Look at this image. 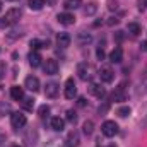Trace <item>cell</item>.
I'll return each mask as SVG.
<instances>
[{
    "mask_svg": "<svg viewBox=\"0 0 147 147\" xmlns=\"http://www.w3.org/2000/svg\"><path fill=\"white\" fill-rule=\"evenodd\" d=\"M58 84L57 82H48L46 86H45V94H46V98H57L58 96Z\"/></svg>",
    "mask_w": 147,
    "mask_h": 147,
    "instance_id": "8",
    "label": "cell"
},
{
    "mask_svg": "<svg viewBox=\"0 0 147 147\" xmlns=\"http://www.w3.org/2000/svg\"><path fill=\"white\" fill-rule=\"evenodd\" d=\"M142 127H147V115H146V118H144V121H142Z\"/></svg>",
    "mask_w": 147,
    "mask_h": 147,
    "instance_id": "39",
    "label": "cell"
},
{
    "mask_svg": "<svg viewBox=\"0 0 147 147\" xmlns=\"http://www.w3.org/2000/svg\"><path fill=\"white\" fill-rule=\"evenodd\" d=\"M26 116L22 115V113H12L10 115V123H12V127L14 128H22L24 125H26Z\"/></svg>",
    "mask_w": 147,
    "mask_h": 147,
    "instance_id": "2",
    "label": "cell"
},
{
    "mask_svg": "<svg viewBox=\"0 0 147 147\" xmlns=\"http://www.w3.org/2000/svg\"><path fill=\"white\" fill-rule=\"evenodd\" d=\"M28 60H29V65L33 67V69H36V67H39L41 65V55L38 53V51H31L29 53V57H28Z\"/></svg>",
    "mask_w": 147,
    "mask_h": 147,
    "instance_id": "14",
    "label": "cell"
},
{
    "mask_svg": "<svg viewBox=\"0 0 147 147\" xmlns=\"http://www.w3.org/2000/svg\"><path fill=\"white\" fill-rule=\"evenodd\" d=\"M5 70H7L5 62H0V79H3V77H5Z\"/></svg>",
    "mask_w": 147,
    "mask_h": 147,
    "instance_id": "31",
    "label": "cell"
},
{
    "mask_svg": "<svg viewBox=\"0 0 147 147\" xmlns=\"http://www.w3.org/2000/svg\"><path fill=\"white\" fill-rule=\"evenodd\" d=\"M121 60H123V50H121L120 46H116V48L110 53V62H113V63H120Z\"/></svg>",
    "mask_w": 147,
    "mask_h": 147,
    "instance_id": "12",
    "label": "cell"
},
{
    "mask_svg": "<svg viewBox=\"0 0 147 147\" xmlns=\"http://www.w3.org/2000/svg\"><path fill=\"white\" fill-rule=\"evenodd\" d=\"M10 96L14 101H22L24 99V89L19 87V86H12L10 87Z\"/></svg>",
    "mask_w": 147,
    "mask_h": 147,
    "instance_id": "11",
    "label": "cell"
},
{
    "mask_svg": "<svg viewBox=\"0 0 147 147\" xmlns=\"http://www.w3.org/2000/svg\"><path fill=\"white\" fill-rule=\"evenodd\" d=\"M38 113H39V116H41V118H45V116H48V113H50V106H46V105H43V106H39V110H38Z\"/></svg>",
    "mask_w": 147,
    "mask_h": 147,
    "instance_id": "27",
    "label": "cell"
},
{
    "mask_svg": "<svg viewBox=\"0 0 147 147\" xmlns=\"http://www.w3.org/2000/svg\"><path fill=\"white\" fill-rule=\"evenodd\" d=\"M28 5L31 10H41L45 7V0H28Z\"/></svg>",
    "mask_w": 147,
    "mask_h": 147,
    "instance_id": "19",
    "label": "cell"
},
{
    "mask_svg": "<svg viewBox=\"0 0 147 147\" xmlns=\"http://www.w3.org/2000/svg\"><path fill=\"white\" fill-rule=\"evenodd\" d=\"M5 26H9V22L5 21V17H2L0 19V28H5Z\"/></svg>",
    "mask_w": 147,
    "mask_h": 147,
    "instance_id": "35",
    "label": "cell"
},
{
    "mask_svg": "<svg viewBox=\"0 0 147 147\" xmlns=\"http://www.w3.org/2000/svg\"><path fill=\"white\" fill-rule=\"evenodd\" d=\"M82 132H84L86 135H91V134L94 132V123H92L91 120H87V121L84 123V127H82Z\"/></svg>",
    "mask_w": 147,
    "mask_h": 147,
    "instance_id": "22",
    "label": "cell"
},
{
    "mask_svg": "<svg viewBox=\"0 0 147 147\" xmlns=\"http://www.w3.org/2000/svg\"><path fill=\"white\" fill-rule=\"evenodd\" d=\"M67 144H65V147H77L79 146V134L75 132V130H72L70 134H69V137H67V140H65Z\"/></svg>",
    "mask_w": 147,
    "mask_h": 147,
    "instance_id": "15",
    "label": "cell"
},
{
    "mask_svg": "<svg viewBox=\"0 0 147 147\" xmlns=\"http://www.w3.org/2000/svg\"><path fill=\"white\" fill-rule=\"evenodd\" d=\"M67 120H69L70 123H75V121H77V113L74 110H69L67 111Z\"/></svg>",
    "mask_w": 147,
    "mask_h": 147,
    "instance_id": "28",
    "label": "cell"
},
{
    "mask_svg": "<svg viewBox=\"0 0 147 147\" xmlns=\"http://www.w3.org/2000/svg\"><path fill=\"white\" fill-rule=\"evenodd\" d=\"M147 9V0H139V10Z\"/></svg>",
    "mask_w": 147,
    "mask_h": 147,
    "instance_id": "32",
    "label": "cell"
},
{
    "mask_svg": "<svg viewBox=\"0 0 147 147\" xmlns=\"http://www.w3.org/2000/svg\"><path fill=\"white\" fill-rule=\"evenodd\" d=\"M0 10H2V0H0Z\"/></svg>",
    "mask_w": 147,
    "mask_h": 147,
    "instance_id": "41",
    "label": "cell"
},
{
    "mask_svg": "<svg viewBox=\"0 0 147 147\" xmlns=\"http://www.w3.org/2000/svg\"><path fill=\"white\" fill-rule=\"evenodd\" d=\"M116 113H118V116H121V118H127V116L132 113V110H130V106H121V108L116 111Z\"/></svg>",
    "mask_w": 147,
    "mask_h": 147,
    "instance_id": "25",
    "label": "cell"
},
{
    "mask_svg": "<svg viewBox=\"0 0 147 147\" xmlns=\"http://www.w3.org/2000/svg\"><path fill=\"white\" fill-rule=\"evenodd\" d=\"M24 86H26V89H29L31 92H38V91H39V79L34 77V75H29V77H26Z\"/></svg>",
    "mask_w": 147,
    "mask_h": 147,
    "instance_id": "7",
    "label": "cell"
},
{
    "mask_svg": "<svg viewBox=\"0 0 147 147\" xmlns=\"http://www.w3.org/2000/svg\"><path fill=\"white\" fill-rule=\"evenodd\" d=\"M96 55H98V60H105V50H103V46L96 50Z\"/></svg>",
    "mask_w": 147,
    "mask_h": 147,
    "instance_id": "30",
    "label": "cell"
},
{
    "mask_svg": "<svg viewBox=\"0 0 147 147\" xmlns=\"http://www.w3.org/2000/svg\"><path fill=\"white\" fill-rule=\"evenodd\" d=\"M21 16H22L21 9H10V10H7V14H5V21H7L9 24H16V22H19Z\"/></svg>",
    "mask_w": 147,
    "mask_h": 147,
    "instance_id": "3",
    "label": "cell"
},
{
    "mask_svg": "<svg viewBox=\"0 0 147 147\" xmlns=\"http://www.w3.org/2000/svg\"><path fill=\"white\" fill-rule=\"evenodd\" d=\"M43 70H45V74H48V75H55V74L58 72V63H57V60L48 58V60L45 62V65H43Z\"/></svg>",
    "mask_w": 147,
    "mask_h": 147,
    "instance_id": "6",
    "label": "cell"
},
{
    "mask_svg": "<svg viewBox=\"0 0 147 147\" xmlns=\"http://www.w3.org/2000/svg\"><path fill=\"white\" fill-rule=\"evenodd\" d=\"M99 79L103 80V82H111L113 79H115V74H113V70L111 69H101L99 70Z\"/></svg>",
    "mask_w": 147,
    "mask_h": 147,
    "instance_id": "16",
    "label": "cell"
},
{
    "mask_svg": "<svg viewBox=\"0 0 147 147\" xmlns=\"http://www.w3.org/2000/svg\"><path fill=\"white\" fill-rule=\"evenodd\" d=\"M22 108H24L26 111H33V108H34V99L24 98V99H22Z\"/></svg>",
    "mask_w": 147,
    "mask_h": 147,
    "instance_id": "21",
    "label": "cell"
},
{
    "mask_svg": "<svg viewBox=\"0 0 147 147\" xmlns=\"http://www.w3.org/2000/svg\"><path fill=\"white\" fill-rule=\"evenodd\" d=\"M108 24H110V26H113V24H118V19H116V17H111L110 21H108Z\"/></svg>",
    "mask_w": 147,
    "mask_h": 147,
    "instance_id": "36",
    "label": "cell"
},
{
    "mask_svg": "<svg viewBox=\"0 0 147 147\" xmlns=\"http://www.w3.org/2000/svg\"><path fill=\"white\" fill-rule=\"evenodd\" d=\"M82 5V0H65V9H77Z\"/></svg>",
    "mask_w": 147,
    "mask_h": 147,
    "instance_id": "23",
    "label": "cell"
},
{
    "mask_svg": "<svg viewBox=\"0 0 147 147\" xmlns=\"http://www.w3.org/2000/svg\"><path fill=\"white\" fill-rule=\"evenodd\" d=\"M12 147H21V146H12Z\"/></svg>",
    "mask_w": 147,
    "mask_h": 147,
    "instance_id": "42",
    "label": "cell"
},
{
    "mask_svg": "<svg viewBox=\"0 0 147 147\" xmlns=\"http://www.w3.org/2000/svg\"><path fill=\"white\" fill-rule=\"evenodd\" d=\"M106 147H116V146H115V144H110V146H106Z\"/></svg>",
    "mask_w": 147,
    "mask_h": 147,
    "instance_id": "40",
    "label": "cell"
},
{
    "mask_svg": "<svg viewBox=\"0 0 147 147\" xmlns=\"http://www.w3.org/2000/svg\"><path fill=\"white\" fill-rule=\"evenodd\" d=\"M75 96H77L75 82H74V79H67V82H65V98L67 99H74Z\"/></svg>",
    "mask_w": 147,
    "mask_h": 147,
    "instance_id": "5",
    "label": "cell"
},
{
    "mask_svg": "<svg viewBox=\"0 0 147 147\" xmlns=\"http://www.w3.org/2000/svg\"><path fill=\"white\" fill-rule=\"evenodd\" d=\"M77 105H79V106H82V108H84V106H86V105H87V101H86V98H79V101H77Z\"/></svg>",
    "mask_w": 147,
    "mask_h": 147,
    "instance_id": "34",
    "label": "cell"
},
{
    "mask_svg": "<svg viewBox=\"0 0 147 147\" xmlns=\"http://www.w3.org/2000/svg\"><path fill=\"white\" fill-rule=\"evenodd\" d=\"M7 2H14V0H7Z\"/></svg>",
    "mask_w": 147,
    "mask_h": 147,
    "instance_id": "43",
    "label": "cell"
},
{
    "mask_svg": "<svg viewBox=\"0 0 147 147\" xmlns=\"http://www.w3.org/2000/svg\"><path fill=\"white\" fill-rule=\"evenodd\" d=\"M125 99H127L125 84H120V86L115 89V92H113V101H116V103H121V101H125Z\"/></svg>",
    "mask_w": 147,
    "mask_h": 147,
    "instance_id": "9",
    "label": "cell"
},
{
    "mask_svg": "<svg viewBox=\"0 0 147 147\" xmlns=\"http://www.w3.org/2000/svg\"><path fill=\"white\" fill-rule=\"evenodd\" d=\"M96 10H98V5H96V3H89V5L84 9V14H86V16H92Z\"/></svg>",
    "mask_w": 147,
    "mask_h": 147,
    "instance_id": "26",
    "label": "cell"
},
{
    "mask_svg": "<svg viewBox=\"0 0 147 147\" xmlns=\"http://www.w3.org/2000/svg\"><path fill=\"white\" fill-rule=\"evenodd\" d=\"M89 92L92 94V96H96V98H103L105 96V87H101L99 84H91V87H89Z\"/></svg>",
    "mask_w": 147,
    "mask_h": 147,
    "instance_id": "17",
    "label": "cell"
},
{
    "mask_svg": "<svg viewBox=\"0 0 147 147\" xmlns=\"http://www.w3.org/2000/svg\"><path fill=\"white\" fill-rule=\"evenodd\" d=\"M77 74H79V79L80 80H87L91 77V67L86 63V62H80L77 65Z\"/></svg>",
    "mask_w": 147,
    "mask_h": 147,
    "instance_id": "4",
    "label": "cell"
},
{
    "mask_svg": "<svg viewBox=\"0 0 147 147\" xmlns=\"http://www.w3.org/2000/svg\"><path fill=\"white\" fill-rule=\"evenodd\" d=\"M91 39H92V36L87 34V33H80L79 34V43L80 45H87V43H91Z\"/></svg>",
    "mask_w": 147,
    "mask_h": 147,
    "instance_id": "24",
    "label": "cell"
},
{
    "mask_svg": "<svg viewBox=\"0 0 147 147\" xmlns=\"http://www.w3.org/2000/svg\"><path fill=\"white\" fill-rule=\"evenodd\" d=\"M101 132H103L106 137H115V135L118 134V125H116L115 121H111V120H106V121L103 123V127H101Z\"/></svg>",
    "mask_w": 147,
    "mask_h": 147,
    "instance_id": "1",
    "label": "cell"
},
{
    "mask_svg": "<svg viewBox=\"0 0 147 147\" xmlns=\"http://www.w3.org/2000/svg\"><path fill=\"white\" fill-rule=\"evenodd\" d=\"M57 19L63 26H72L74 22H75V17H74V14H70V12H62V14H58Z\"/></svg>",
    "mask_w": 147,
    "mask_h": 147,
    "instance_id": "10",
    "label": "cell"
},
{
    "mask_svg": "<svg viewBox=\"0 0 147 147\" xmlns=\"http://www.w3.org/2000/svg\"><path fill=\"white\" fill-rule=\"evenodd\" d=\"M70 41H72V38L69 36L67 33H60V34L57 36V43H58L60 48H67V46H70Z\"/></svg>",
    "mask_w": 147,
    "mask_h": 147,
    "instance_id": "13",
    "label": "cell"
},
{
    "mask_svg": "<svg viewBox=\"0 0 147 147\" xmlns=\"http://www.w3.org/2000/svg\"><path fill=\"white\" fill-rule=\"evenodd\" d=\"M127 31H128L132 36H137V34L140 33V26H139L137 22H130V24L127 26Z\"/></svg>",
    "mask_w": 147,
    "mask_h": 147,
    "instance_id": "20",
    "label": "cell"
},
{
    "mask_svg": "<svg viewBox=\"0 0 147 147\" xmlns=\"http://www.w3.org/2000/svg\"><path fill=\"white\" fill-rule=\"evenodd\" d=\"M51 128L57 130V132H62L65 128V121L60 116H55V118H51Z\"/></svg>",
    "mask_w": 147,
    "mask_h": 147,
    "instance_id": "18",
    "label": "cell"
},
{
    "mask_svg": "<svg viewBox=\"0 0 147 147\" xmlns=\"http://www.w3.org/2000/svg\"><path fill=\"white\" fill-rule=\"evenodd\" d=\"M140 50H142V51H147V41H142V43H140Z\"/></svg>",
    "mask_w": 147,
    "mask_h": 147,
    "instance_id": "37",
    "label": "cell"
},
{
    "mask_svg": "<svg viewBox=\"0 0 147 147\" xmlns=\"http://www.w3.org/2000/svg\"><path fill=\"white\" fill-rule=\"evenodd\" d=\"M116 39H118V41H121V39H123V34H121V31H118V33H116Z\"/></svg>",
    "mask_w": 147,
    "mask_h": 147,
    "instance_id": "38",
    "label": "cell"
},
{
    "mask_svg": "<svg viewBox=\"0 0 147 147\" xmlns=\"http://www.w3.org/2000/svg\"><path fill=\"white\" fill-rule=\"evenodd\" d=\"M108 9H110V10H116V9H118V3H116V2H110V3H108Z\"/></svg>",
    "mask_w": 147,
    "mask_h": 147,
    "instance_id": "33",
    "label": "cell"
},
{
    "mask_svg": "<svg viewBox=\"0 0 147 147\" xmlns=\"http://www.w3.org/2000/svg\"><path fill=\"white\" fill-rule=\"evenodd\" d=\"M21 36H22V33H21V31H17V29H12V31L7 34L9 39H17V38H21Z\"/></svg>",
    "mask_w": 147,
    "mask_h": 147,
    "instance_id": "29",
    "label": "cell"
}]
</instances>
